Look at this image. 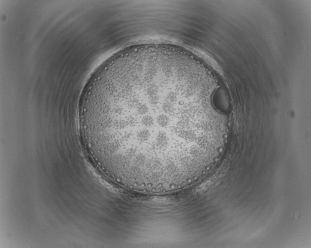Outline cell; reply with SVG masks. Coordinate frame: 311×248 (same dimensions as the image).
<instances>
[{"mask_svg":"<svg viewBox=\"0 0 311 248\" xmlns=\"http://www.w3.org/2000/svg\"><path fill=\"white\" fill-rule=\"evenodd\" d=\"M190 55L163 46L129 49L94 73L80 127L91 158L121 186L164 193L199 179L222 152L227 115L217 84Z\"/></svg>","mask_w":311,"mask_h":248,"instance_id":"obj_1","label":"cell"}]
</instances>
